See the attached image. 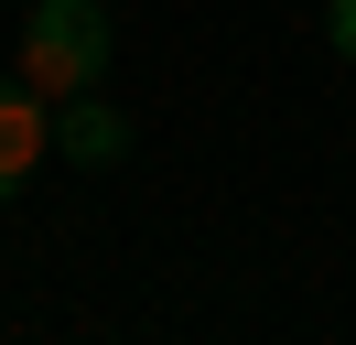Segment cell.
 Instances as JSON below:
<instances>
[{"label": "cell", "instance_id": "cell-4", "mask_svg": "<svg viewBox=\"0 0 356 345\" xmlns=\"http://www.w3.org/2000/svg\"><path fill=\"white\" fill-rule=\"evenodd\" d=\"M324 43H334V65H356V0H324Z\"/></svg>", "mask_w": 356, "mask_h": 345}, {"label": "cell", "instance_id": "cell-1", "mask_svg": "<svg viewBox=\"0 0 356 345\" xmlns=\"http://www.w3.org/2000/svg\"><path fill=\"white\" fill-rule=\"evenodd\" d=\"M108 65H119L108 0H33L22 11V76L44 97H87V86H108Z\"/></svg>", "mask_w": 356, "mask_h": 345}, {"label": "cell", "instance_id": "cell-2", "mask_svg": "<svg viewBox=\"0 0 356 345\" xmlns=\"http://www.w3.org/2000/svg\"><path fill=\"white\" fill-rule=\"evenodd\" d=\"M54 151V97L33 76H0V205L33 184V162Z\"/></svg>", "mask_w": 356, "mask_h": 345}, {"label": "cell", "instance_id": "cell-3", "mask_svg": "<svg viewBox=\"0 0 356 345\" xmlns=\"http://www.w3.org/2000/svg\"><path fill=\"white\" fill-rule=\"evenodd\" d=\"M119 151H130V108H108L87 86V97H54V162H87V172H108Z\"/></svg>", "mask_w": 356, "mask_h": 345}]
</instances>
